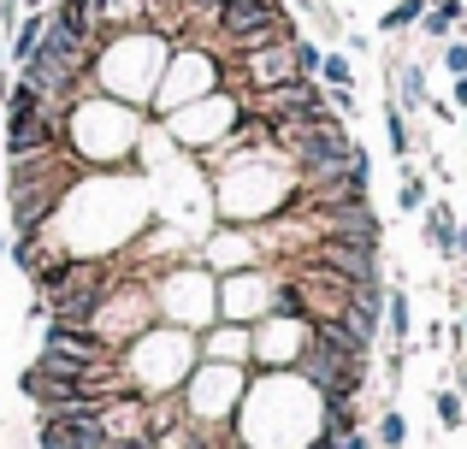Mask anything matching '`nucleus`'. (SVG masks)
<instances>
[{
    "mask_svg": "<svg viewBox=\"0 0 467 449\" xmlns=\"http://www.w3.org/2000/svg\"><path fill=\"white\" fill-rule=\"evenodd\" d=\"M296 184H302L296 166H290L273 142H266L261 154H249V160L231 154V172H219V213H225L231 225H266L285 208H296Z\"/></svg>",
    "mask_w": 467,
    "mask_h": 449,
    "instance_id": "nucleus-1",
    "label": "nucleus"
},
{
    "mask_svg": "<svg viewBox=\"0 0 467 449\" xmlns=\"http://www.w3.org/2000/svg\"><path fill=\"white\" fill-rule=\"evenodd\" d=\"M154 313H160V325H178V332L202 337L207 325L219 320V278L207 272L202 260H190V272L178 266V272L154 290Z\"/></svg>",
    "mask_w": 467,
    "mask_h": 449,
    "instance_id": "nucleus-2",
    "label": "nucleus"
},
{
    "mask_svg": "<svg viewBox=\"0 0 467 449\" xmlns=\"http://www.w3.org/2000/svg\"><path fill=\"white\" fill-rule=\"evenodd\" d=\"M243 391H249V367H219V361H195L190 379L178 384L183 408L190 414H207V420H237L243 408Z\"/></svg>",
    "mask_w": 467,
    "mask_h": 449,
    "instance_id": "nucleus-3",
    "label": "nucleus"
},
{
    "mask_svg": "<svg viewBox=\"0 0 467 449\" xmlns=\"http://www.w3.org/2000/svg\"><path fill=\"white\" fill-rule=\"evenodd\" d=\"M154 89H160L154 95L160 107H190V101H202V95L225 89V83H219V66H213V54H207V47H171V54H166V71H160Z\"/></svg>",
    "mask_w": 467,
    "mask_h": 449,
    "instance_id": "nucleus-4",
    "label": "nucleus"
},
{
    "mask_svg": "<svg viewBox=\"0 0 467 449\" xmlns=\"http://www.w3.org/2000/svg\"><path fill=\"white\" fill-rule=\"evenodd\" d=\"M243 118V101L237 95H225V89H213V95H202V101H190L178 118H171V137L178 142H190V148H207V142H225V130Z\"/></svg>",
    "mask_w": 467,
    "mask_h": 449,
    "instance_id": "nucleus-5",
    "label": "nucleus"
},
{
    "mask_svg": "<svg viewBox=\"0 0 467 449\" xmlns=\"http://www.w3.org/2000/svg\"><path fill=\"white\" fill-rule=\"evenodd\" d=\"M266 301H273V266H243V272L219 278V320L254 325L266 320Z\"/></svg>",
    "mask_w": 467,
    "mask_h": 449,
    "instance_id": "nucleus-6",
    "label": "nucleus"
},
{
    "mask_svg": "<svg viewBox=\"0 0 467 449\" xmlns=\"http://www.w3.org/2000/svg\"><path fill=\"white\" fill-rule=\"evenodd\" d=\"M6 154L12 160H36V154H59L66 148V113H36V118H6Z\"/></svg>",
    "mask_w": 467,
    "mask_h": 449,
    "instance_id": "nucleus-7",
    "label": "nucleus"
},
{
    "mask_svg": "<svg viewBox=\"0 0 467 449\" xmlns=\"http://www.w3.org/2000/svg\"><path fill=\"white\" fill-rule=\"evenodd\" d=\"M302 213H308V208H302ZM314 225H319V237H343V242H361V249H385V219H379L367 201L314 213Z\"/></svg>",
    "mask_w": 467,
    "mask_h": 449,
    "instance_id": "nucleus-8",
    "label": "nucleus"
},
{
    "mask_svg": "<svg viewBox=\"0 0 467 449\" xmlns=\"http://www.w3.org/2000/svg\"><path fill=\"white\" fill-rule=\"evenodd\" d=\"M36 444L42 449H101V414H42L36 420Z\"/></svg>",
    "mask_w": 467,
    "mask_h": 449,
    "instance_id": "nucleus-9",
    "label": "nucleus"
},
{
    "mask_svg": "<svg viewBox=\"0 0 467 449\" xmlns=\"http://www.w3.org/2000/svg\"><path fill=\"white\" fill-rule=\"evenodd\" d=\"M195 355H202V361H219V367H249V325L213 320L202 337H195Z\"/></svg>",
    "mask_w": 467,
    "mask_h": 449,
    "instance_id": "nucleus-10",
    "label": "nucleus"
},
{
    "mask_svg": "<svg viewBox=\"0 0 467 449\" xmlns=\"http://www.w3.org/2000/svg\"><path fill=\"white\" fill-rule=\"evenodd\" d=\"M278 0H219V12H213V42H225V36H237V30H249V24H266V18H278Z\"/></svg>",
    "mask_w": 467,
    "mask_h": 449,
    "instance_id": "nucleus-11",
    "label": "nucleus"
},
{
    "mask_svg": "<svg viewBox=\"0 0 467 449\" xmlns=\"http://www.w3.org/2000/svg\"><path fill=\"white\" fill-rule=\"evenodd\" d=\"M249 66V83L254 89H273V83L296 77V59H290V42H273V47H254V54H237Z\"/></svg>",
    "mask_w": 467,
    "mask_h": 449,
    "instance_id": "nucleus-12",
    "label": "nucleus"
},
{
    "mask_svg": "<svg viewBox=\"0 0 467 449\" xmlns=\"http://www.w3.org/2000/svg\"><path fill=\"white\" fill-rule=\"evenodd\" d=\"M385 332H390V343H409V332H414V301H409V290H385Z\"/></svg>",
    "mask_w": 467,
    "mask_h": 449,
    "instance_id": "nucleus-13",
    "label": "nucleus"
},
{
    "mask_svg": "<svg viewBox=\"0 0 467 449\" xmlns=\"http://www.w3.org/2000/svg\"><path fill=\"white\" fill-rule=\"evenodd\" d=\"M426 101H432V95H426V71L414 66V59H402L397 66V107L402 113H420Z\"/></svg>",
    "mask_w": 467,
    "mask_h": 449,
    "instance_id": "nucleus-14",
    "label": "nucleus"
},
{
    "mask_svg": "<svg viewBox=\"0 0 467 449\" xmlns=\"http://www.w3.org/2000/svg\"><path fill=\"white\" fill-rule=\"evenodd\" d=\"M462 18H467V12H462V0H432V6L420 12V30L432 36V42H450V30H456Z\"/></svg>",
    "mask_w": 467,
    "mask_h": 449,
    "instance_id": "nucleus-15",
    "label": "nucleus"
},
{
    "mask_svg": "<svg viewBox=\"0 0 467 449\" xmlns=\"http://www.w3.org/2000/svg\"><path fill=\"white\" fill-rule=\"evenodd\" d=\"M420 225H426V242L444 254L450 249V230H456V208H450V201H426V208H420Z\"/></svg>",
    "mask_w": 467,
    "mask_h": 449,
    "instance_id": "nucleus-16",
    "label": "nucleus"
},
{
    "mask_svg": "<svg viewBox=\"0 0 467 449\" xmlns=\"http://www.w3.org/2000/svg\"><path fill=\"white\" fill-rule=\"evenodd\" d=\"M42 30H47V12H24V18L12 24V54L6 59H18V66H24V59L36 54V42H42Z\"/></svg>",
    "mask_w": 467,
    "mask_h": 449,
    "instance_id": "nucleus-17",
    "label": "nucleus"
},
{
    "mask_svg": "<svg viewBox=\"0 0 467 449\" xmlns=\"http://www.w3.org/2000/svg\"><path fill=\"white\" fill-rule=\"evenodd\" d=\"M36 113H47V95L36 89V83H12L6 89V118H36Z\"/></svg>",
    "mask_w": 467,
    "mask_h": 449,
    "instance_id": "nucleus-18",
    "label": "nucleus"
},
{
    "mask_svg": "<svg viewBox=\"0 0 467 449\" xmlns=\"http://www.w3.org/2000/svg\"><path fill=\"white\" fill-rule=\"evenodd\" d=\"M385 137H390V154H397V160H409V154H414V125H409V113H402L397 101L385 107Z\"/></svg>",
    "mask_w": 467,
    "mask_h": 449,
    "instance_id": "nucleus-19",
    "label": "nucleus"
},
{
    "mask_svg": "<svg viewBox=\"0 0 467 449\" xmlns=\"http://www.w3.org/2000/svg\"><path fill=\"white\" fill-rule=\"evenodd\" d=\"M319 77H326V89H355V66H349V54H319Z\"/></svg>",
    "mask_w": 467,
    "mask_h": 449,
    "instance_id": "nucleus-20",
    "label": "nucleus"
},
{
    "mask_svg": "<svg viewBox=\"0 0 467 449\" xmlns=\"http://www.w3.org/2000/svg\"><path fill=\"white\" fill-rule=\"evenodd\" d=\"M420 12H426V0H397V6L379 18V30H385V36H402V30H414V24H420Z\"/></svg>",
    "mask_w": 467,
    "mask_h": 449,
    "instance_id": "nucleus-21",
    "label": "nucleus"
},
{
    "mask_svg": "<svg viewBox=\"0 0 467 449\" xmlns=\"http://www.w3.org/2000/svg\"><path fill=\"white\" fill-rule=\"evenodd\" d=\"M373 444L379 449H402V444H409V420H402L397 408H385V414H379V426H373Z\"/></svg>",
    "mask_w": 467,
    "mask_h": 449,
    "instance_id": "nucleus-22",
    "label": "nucleus"
},
{
    "mask_svg": "<svg viewBox=\"0 0 467 449\" xmlns=\"http://www.w3.org/2000/svg\"><path fill=\"white\" fill-rule=\"evenodd\" d=\"M432 403H438V426H444V432H462V420H467V396H462V391H438Z\"/></svg>",
    "mask_w": 467,
    "mask_h": 449,
    "instance_id": "nucleus-23",
    "label": "nucleus"
},
{
    "mask_svg": "<svg viewBox=\"0 0 467 449\" xmlns=\"http://www.w3.org/2000/svg\"><path fill=\"white\" fill-rule=\"evenodd\" d=\"M426 201H432V196H426V184H420V178H414V166H402V189H397V213H420V208H426Z\"/></svg>",
    "mask_w": 467,
    "mask_h": 449,
    "instance_id": "nucleus-24",
    "label": "nucleus"
},
{
    "mask_svg": "<svg viewBox=\"0 0 467 449\" xmlns=\"http://www.w3.org/2000/svg\"><path fill=\"white\" fill-rule=\"evenodd\" d=\"M290 59H296V77L319 83V47L308 42V36H290Z\"/></svg>",
    "mask_w": 467,
    "mask_h": 449,
    "instance_id": "nucleus-25",
    "label": "nucleus"
},
{
    "mask_svg": "<svg viewBox=\"0 0 467 449\" xmlns=\"http://www.w3.org/2000/svg\"><path fill=\"white\" fill-rule=\"evenodd\" d=\"M444 71L467 77V42H444Z\"/></svg>",
    "mask_w": 467,
    "mask_h": 449,
    "instance_id": "nucleus-26",
    "label": "nucleus"
},
{
    "mask_svg": "<svg viewBox=\"0 0 467 449\" xmlns=\"http://www.w3.org/2000/svg\"><path fill=\"white\" fill-rule=\"evenodd\" d=\"M450 343H456V349H467V308H462V325L450 332Z\"/></svg>",
    "mask_w": 467,
    "mask_h": 449,
    "instance_id": "nucleus-27",
    "label": "nucleus"
},
{
    "mask_svg": "<svg viewBox=\"0 0 467 449\" xmlns=\"http://www.w3.org/2000/svg\"><path fill=\"white\" fill-rule=\"evenodd\" d=\"M450 101H456V107H467V77H456V89H450Z\"/></svg>",
    "mask_w": 467,
    "mask_h": 449,
    "instance_id": "nucleus-28",
    "label": "nucleus"
},
{
    "mask_svg": "<svg viewBox=\"0 0 467 449\" xmlns=\"http://www.w3.org/2000/svg\"><path fill=\"white\" fill-rule=\"evenodd\" d=\"M6 242H12V237H6V225H0V266H6Z\"/></svg>",
    "mask_w": 467,
    "mask_h": 449,
    "instance_id": "nucleus-29",
    "label": "nucleus"
},
{
    "mask_svg": "<svg viewBox=\"0 0 467 449\" xmlns=\"http://www.w3.org/2000/svg\"><path fill=\"white\" fill-rule=\"evenodd\" d=\"M456 391H462V396H467V367H456Z\"/></svg>",
    "mask_w": 467,
    "mask_h": 449,
    "instance_id": "nucleus-30",
    "label": "nucleus"
},
{
    "mask_svg": "<svg viewBox=\"0 0 467 449\" xmlns=\"http://www.w3.org/2000/svg\"><path fill=\"white\" fill-rule=\"evenodd\" d=\"M0 71H6V47H0Z\"/></svg>",
    "mask_w": 467,
    "mask_h": 449,
    "instance_id": "nucleus-31",
    "label": "nucleus"
},
{
    "mask_svg": "<svg viewBox=\"0 0 467 449\" xmlns=\"http://www.w3.org/2000/svg\"><path fill=\"white\" fill-rule=\"evenodd\" d=\"M462 12H467V0H462Z\"/></svg>",
    "mask_w": 467,
    "mask_h": 449,
    "instance_id": "nucleus-32",
    "label": "nucleus"
},
{
    "mask_svg": "<svg viewBox=\"0 0 467 449\" xmlns=\"http://www.w3.org/2000/svg\"><path fill=\"white\" fill-rule=\"evenodd\" d=\"M462 130H467V118H462Z\"/></svg>",
    "mask_w": 467,
    "mask_h": 449,
    "instance_id": "nucleus-33",
    "label": "nucleus"
}]
</instances>
